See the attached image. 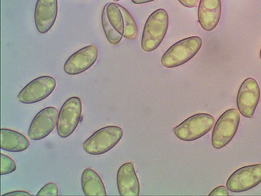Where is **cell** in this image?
<instances>
[{
  "mask_svg": "<svg viewBox=\"0 0 261 196\" xmlns=\"http://www.w3.org/2000/svg\"><path fill=\"white\" fill-rule=\"evenodd\" d=\"M222 11L221 0H200L198 18L200 27L211 32L220 22Z\"/></svg>",
  "mask_w": 261,
  "mask_h": 196,
  "instance_id": "15",
  "label": "cell"
},
{
  "mask_svg": "<svg viewBox=\"0 0 261 196\" xmlns=\"http://www.w3.org/2000/svg\"><path fill=\"white\" fill-rule=\"evenodd\" d=\"M59 112L55 107L42 109L33 119L29 130V137L33 141H39L47 137L57 127Z\"/></svg>",
  "mask_w": 261,
  "mask_h": 196,
  "instance_id": "11",
  "label": "cell"
},
{
  "mask_svg": "<svg viewBox=\"0 0 261 196\" xmlns=\"http://www.w3.org/2000/svg\"><path fill=\"white\" fill-rule=\"evenodd\" d=\"M16 169V164L12 158L8 155L1 153V175L12 174Z\"/></svg>",
  "mask_w": 261,
  "mask_h": 196,
  "instance_id": "19",
  "label": "cell"
},
{
  "mask_svg": "<svg viewBox=\"0 0 261 196\" xmlns=\"http://www.w3.org/2000/svg\"><path fill=\"white\" fill-rule=\"evenodd\" d=\"M202 40L199 36L187 37L176 42L163 54L161 62L166 68H175L190 61L199 52Z\"/></svg>",
  "mask_w": 261,
  "mask_h": 196,
  "instance_id": "2",
  "label": "cell"
},
{
  "mask_svg": "<svg viewBox=\"0 0 261 196\" xmlns=\"http://www.w3.org/2000/svg\"><path fill=\"white\" fill-rule=\"evenodd\" d=\"M178 2L182 6L188 8H195L199 4V0H178Z\"/></svg>",
  "mask_w": 261,
  "mask_h": 196,
  "instance_id": "22",
  "label": "cell"
},
{
  "mask_svg": "<svg viewBox=\"0 0 261 196\" xmlns=\"http://www.w3.org/2000/svg\"><path fill=\"white\" fill-rule=\"evenodd\" d=\"M260 90L255 79H245L238 92L237 105L238 110L245 118L253 117L259 103Z\"/></svg>",
  "mask_w": 261,
  "mask_h": 196,
  "instance_id": "10",
  "label": "cell"
},
{
  "mask_svg": "<svg viewBox=\"0 0 261 196\" xmlns=\"http://www.w3.org/2000/svg\"><path fill=\"white\" fill-rule=\"evenodd\" d=\"M209 196H228L229 192L227 187L225 186H218L214 188L211 193H209Z\"/></svg>",
  "mask_w": 261,
  "mask_h": 196,
  "instance_id": "21",
  "label": "cell"
},
{
  "mask_svg": "<svg viewBox=\"0 0 261 196\" xmlns=\"http://www.w3.org/2000/svg\"><path fill=\"white\" fill-rule=\"evenodd\" d=\"M83 105L80 98L71 97L65 102L60 109L57 122V132L62 138H67L80 123Z\"/></svg>",
  "mask_w": 261,
  "mask_h": 196,
  "instance_id": "6",
  "label": "cell"
},
{
  "mask_svg": "<svg viewBox=\"0 0 261 196\" xmlns=\"http://www.w3.org/2000/svg\"><path fill=\"white\" fill-rule=\"evenodd\" d=\"M114 2H118L120 1V0H114Z\"/></svg>",
  "mask_w": 261,
  "mask_h": 196,
  "instance_id": "26",
  "label": "cell"
},
{
  "mask_svg": "<svg viewBox=\"0 0 261 196\" xmlns=\"http://www.w3.org/2000/svg\"><path fill=\"white\" fill-rule=\"evenodd\" d=\"M29 139L16 131L2 128L1 149L11 153H21L29 148Z\"/></svg>",
  "mask_w": 261,
  "mask_h": 196,
  "instance_id": "16",
  "label": "cell"
},
{
  "mask_svg": "<svg viewBox=\"0 0 261 196\" xmlns=\"http://www.w3.org/2000/svg\"><path fill=\"white\" fill-rule=\"evenodd\" d=\"M241 113L236 109L226 111L219 117L212 134V145L217 150L224 148L234 139L241 122Z\"/></svg>",
  "mask_w": 261,
  "mask_h": 196,
  "instance_id": "3",
  "label": "cell"
},
{
  "mask_svg": "<svg viewBox=\"0 0 261 196\" xmlns=\"http://www.w3.org/2000/svg\"><path fill=\"white\" fill-rule=\"evenodd\" d=\"M132 1L135 4L141 5L150 3V2L155 1V0H132Z\"/></svg>",
  "mask_w": 261,
  "mask_h": 196,
  "instance_id": "24",
  "label": "cell"
},
{
  "mask_svg": "<svg viewBox=\"0 0 261 196\" xmlns=\"http://www.w3.org/2000/svg\"><path fill=\"white\" fill-rule=\"evenodd\" d=\"M58 195H59V189L57 184L55 183H48L45 184L37 193V196Z\"/></svg>",
  "mask_w": 261,
  "mask_h": 196,
  "instance_id": "20",
  "label": "cell"
},
{
  "mask_svg": "<svg viewBox=\"0 0 261 196\" xmlns=\"http://www.w3.org/2000/svg\"><path fill=\"white\" fill-rule=\"evenodd\" d=\"M58 12V0H37L34 21L37 31L45 34L55 24Z\"/></svg>",
  "mask_w": 261,
  "mask_h": 196,
  "instance_id": "13",
  "label": "cell"
},
{
  "mask_svg": "<svg viewBox=\"0 0 261 196\" xmlns=\"http://www.w3.org/2000/svg\"><path fill=\"white\" fill-rule=\"evenodd\" d=\"M98 49L94 45L85 46L70 56L65 61L64 70L69 76H76L84 73L96 62Z\"/></svg>",
  "mask_w": 261,
  "mask_h": 196,
  "instance_id": "12",
  "label": "cell"
},
{
  "mask_svg": "<svg viewBox=\"0 0 261 196\" xmlns=\"http://www.w3.org/2000/svg\"><path fill=\"white\" fill-rule=\"evenodd\" d=\"M118 6L122 13L123 21H124L125 30L123 37L129 40L136 39L138 36V27L134 16L124 7L120 4H118Z\"/></svg>",
  "mask_w": 261,
  "mask_h": 196,
  "instance_id": "18",
  "label": "cell"
},
{
  "mask_svg": "<svg viewBox=\"0 0 261 196\" xmlns=\"http://www.w3.org/2000/svg\"><path fill=\"white\" fill-rule=\"evenodd\" d=\"M259 57H260V60H261V48H260V53H259Z\"/></svg>",
  "mask_w": 261,
  "mask_h": 196,
  "instance_id": "25",
  "label": "cell"
},
{
  "mask_svg": "<svg viewBox=\"0 0 261 196\" xmlns=\"http://www.w3.org/2000/svg\"><path fill=\"white\" fill-rule=\"evenodd\" d=\"M57 87V81L51 76H41L34 79L20 90L17 95L22 104H36L48 97Z\"/></svg>",
  "mask_w": 261,
  "mask_h": 196,
  "instance_id": "9",
  "label": "cell"
},
{
  "mask_svg": "<svg viewBox=\"0 0 261 196\" xmlns=\"http://www.w3.org/2000/svg\"><path fill=\"white\" fill-rule=\"evenodd\" d=\"M102 29L107 40L111 45L120 43L124 34V21L118 4L108 3L102 9L101 15Z\"/></svg>",
  "mask_w": 261,
  "mask_h": 196,
  "instance_id": "7",
  "label": "cell"
},
{
  "mask_svg": "<svg viewBox=\"0 0 261 196\" xmlns=\"http://www.w3.org/2000/svg\"><path fill=\"white\" fill-rule=\"evenodd\" d=\"M169 25V15L165 9H158L149 16L141 39V47L144 52L151 53L159 47L166 36Z\"/></svg>",
  "mask_w": 261,
  "mask_h": 196,
  "instance_id": "1",
  "label": "cell"
},
{
  "mask_svg": "<svg viewBox=\"0 0 261 196\" xmlns=\"http://www.w3.org/2000/svg\"><path fill=\"white\" fill-rule=\"evenodd\" d=\"M119 194L122 196H139L140 184L134 163H123L119 168L116 176Z\"/></svg>",
  "mask_w": 261,
  "mask_h": 196,
  "instance_id": "14",
  "label": "cell"
},
{
  "mask_svg": "<svg viewBox=\"0 0 261 196\" xmlns=\"http://www.w3.org/2000/svg\"><path fill=\"white\" fill-rule=\"evenodd\" d=\"M215 118L211 114L199 113L186 119L173 129L177 138L185 142L195 141L212 130Z\"/></svg>",
  "mask_w": 261,
  "mask_h": 196,
  "instance_id": "5",
  "label": "cell"
},
{
  "mask_svg": "<svg viewBox=\"0 0 261 196\" xmlns=\"http://www.w3.org/2000/svg\"><path fill=\"white\" fill-rule=\"evenodd\" d=\"M81 186L85 195H107L106 186L101 177L91 168H86L82 174Z\"/></svg>",
  "mask_w": 261,
  "mask_h": 196,
  "instance_id": "17",
  "label": "cell"
},
{
  "mask_svg": "<svg viewBox=\"0 0 261 196\" xmlns=\"http://www.w3.org/2000/svg\"><path fill=\"white\" fill-rule=\"evenodd\" d=\"M261 183V163L247 165L233 172L227 179L226 186L233 193L251 190Z\"/></svg>",
  "mask_w": 261,
  "mask_h": 196,
  "instance_id": "8",
  "label": "cell"
},
{
  "mask_svg": "<svg viewBox=\"0 0 261 196\" xmlns=\"http://www.w3.org/2000/svg\"><path fill=\"white\" fill-rule=\"evenodd\" d=\"M123 135L122 128L107 126L97 130L84 142V151L91 155H103L117 145Z\"/></svg>",
  "mask_w": 261,
  "mask_h": 196,
  "instance_id": "4",
  "label": "cell"
},
{
  "mask_svg": "<svg viewBox=\"0 0 261 196\" xmlns=\"http://www.w3.org/2000/svg\"><path fill=\"white\" fill-rule=\"evenodd\" d=\"M8 195H32L31 193H30L28 192H25V191L22 190H17L14 191V192H9L7 193H5V194L2 195V196H8Z\"/></svg>",
  "mask_w": 261,
  "mask_h": 196,
  "instance_id": "23",
  "label": "cell"
}]
</instances>
